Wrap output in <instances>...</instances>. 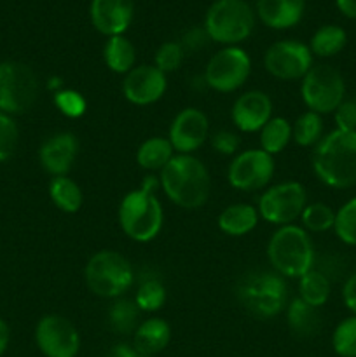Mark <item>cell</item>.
I'll return each instance as SVG.
<instances>
[{"mask_svg": "<svg viewBox=\"0 0 356 357\" xmlns=\"http://www.w3.org/2000/svg\"><path fill=\"white\" fill-rule=\"evenodd\" d=\"M300 96L314 114H334L346 100L344 77L335 66L327 63L313 65L300 84Z\"/></svg>", "mask_w": 356, "mask_h": 357, "instance_id": "8", "label": "cell"}, {"mask_svg": "<svg viewBox=\"0 0 356 357\" xmlns=\"http://www.w3.org/2000/svg\"><path fill=\"white\" fill-rule=\"evenodd\" d=\"M105 357H150L143 352H140L135 345H129V344H117L107 352Z\"/></svg>", "mask_w": 356, "mask_h": 357, "instance_id": "43", "label": "cell"}, {"mask_svg": "<svg viewBox=\"0 0 356 357\" xmlns=\"http://www.w3.org/2000/svg\"><path fill=\"white\" fill-rule=\"evenodd\" d=\"M40 91L37 75L20 61L0 63V112L21 115L35 105Z\"/></svg>", "mask_w": 356, "mask_h": 357, "instance_id": "9", "label": "cell"}, {"mask_svg": "<svg viewBox=\"0 0 356 357\" xmlns=\"http://www.w3.org/2000/svg\"><path fill=\"white\" fill-rule=\"evenodd\" d=\"M334 232L346 246L356 248V197L349 199L335 211Z\"/></svg>", "mask_w": 356, "mask_h": 357, "instance_id": "34", "label": "cell"}, {"mask_svg": "<svg viewBox=\"0 0 356 357\" xmlns=\"http://www.w3.org/2000/svg\"><path fill=\"white\" fill-rule=\"evenodd\" d=\"M230 117L241 132H260L272 119L271 98L264 91H246L234 101Z\"/></svg>", "mask_w": 356, "mask_h": 357, "instance_id": "18", "label": "cell"}, {"mask_svg": "<svg viewBox=\"0 0 356 357\" xmlns=\"http://www.w3.org/2000/svg\"><path fill=\"white\" fill-rule=\"evenodd\" d=\"M332 347L339 357H356V316L346 317L335 326Z\"/></svg>", "mask_w": 356, "mask_h": 357, "instance_id": "35", "label": "cell"}, {"mask_svg": "<svg viewBox=\"0 0 356 357\" xmlns=\"http://www.w3.org/2000/svg\"><path fill=\"white\" fill-rule=\"evenodd\" d=\"M49 197L56 208L63 213H77L82 208V188L68 176H54L49 183Z\"/></svg>", "mask_w": 356, "mask_h": 357, "instance_id": "27", "label": "cell"}, {"mask_svg": "<svg viewBox=\"0 0 356 357\" xmlns=\"http://www.w3.org/2000/svg\"><path fill=\"white\" fill-rule=\"evenodd\" d=\"M135 279L133 265L117 251H98L86 265L87 288L100 298H121L131 289Z\"/></svg>", "mask_w": 356, "mask_h": 357, "instance_id": "6", "label": "cell"}, {"mask_svg": "<svg viewBox=\"0 0 356 357\" xmlns=\"http://www.w3.org/2000/svg\"><path fill=\"white\" fill-rule=\"evenodd\" d=\"M209 135V121L199 108L187 107L177 114L170 126L168 139L173 145L175 152L192 153L205 145Z\"/></svg>", "mask_w": 356, "mask_h": 357, "instance_id": "16", "label": "cell"}, {"mask_svg": "<svg viewBox=\"0 0 356 357\" xmlns=\"http://www.w3.org/2000/svg\"><path fill=\"white\" fill-rule=\"evenodd\" d=\"M258 209L251 204L237 202L230 204L218 215V229L230 237H241L250 234L257 227Z\"/></svg>", "mask_w": 356, "mask_h": 357, "instance_id": "23", "label": "cell"}, {"mask_svg": "<svg viewBox=\"0 0 356 357\" xmlns=\"http://www.w3.org/2000/svg\"><path fill=\"white\" fill-rule=\"evenodd\" d=\"M313 171L318 180L335 190L356 185V131L334 129L314 146Z\"/></svg>", "mask_w": 356, "mask_h": 357, "instance_id": "1", "label": "cell"}, {"mask_svg": "<svg viewBox=\"0 0 356 357\" xmlns=\"http://www.w3.org/2000/svg\"><path fill=\"white\" fill-rule=\"evenodd\" d=\"M267 258L274 272L283 278L300 279L314 267L316 251L309 232L300 225L279 227L267 243Z\"/></svg>", "mask_w": 356, "mask_h": 357, "instance_id": "5", "label": "cell"}, {"mask_svg": "<svg viewBox=\"0 0 356 357\" xmlns=\"http://www.w3.org/2000/svg\"><path fill=\"white\" fill-rule=\"evenodd\" d=\"M20 139L17 124L10 115L0 112V162H6L14 153Z\"/></svg>", "mask_w": 356, "mask_h": 357, "instance_id": "38", "label": "cell"}, {"mask_svg": "<svg viewBox=\"0 0 356 357\" xmlns=\"http://www.w3.org/2000/svg\"><path fill=\"white\" fill-rule=\"evenodd\" d=\"M212 146L220 155H234L239 149V136L232 131H218L212 136Z\"/></svg>", "mask_w": 356, "mask_h": 357, "instance_id": "40", "label": "cell"}, {"mask_svg": "<svg viewBox=\"0 0 356 357\" xmlns=\"http://www.w3.org/2000/svg\"><path fill=\"white\" fill-rule=\"evenodd\" d=\"M209 40L208 33H206L205 28H192V30H188L187 33L184 35V38H181V47H184L185 52H195L199 51V49H202L206 45V42Z\"/></svg>", "mask_w": 356, "mask_h": 357, "instance_id": "41", "label": "cell"}, {"mask_svg": "<svg viewBox=\"0 0 356 357\" xmlns=\"http://www.w3.org/2000/svg\"><path fill=\"white\" fill-rule=\"evenodd\" d=\"M335 2H337L339 10H341L346 17L356 20V0H335Z\"/></svg>", "mask_w": 356, "mask_h": 357, "instance_id": "44", "label": "cell"}, {"mask_svg": "<svg viewBox=\"0 0 356 357\" xmlns=\"http://www.w3.org/2000/svg\"><path fill=\"white\" fill-rule=\"evenodd\" d=\"M306 9V0H257L255 14L265 26L286 30L300 23Z\"/></svg>", "mask_w": 356, "mask_h": 357, "instance_id": "20", "label": "cell"}, {"mask_svg": "<svg viewBox=\"0 0 356 357\" xmlns=\"http://www.w3.org/2000/svg\"><path fill=\"white\" fill-rule=\"evenodd\" d=\"M274 157L262 149H250L236 153L230 160L227 181L236 190L255 192L267 187L274 178Z\"/></svg>", "mask_w": 356, "mask_h": 357, "instance_id": "12", "label": "cell"}, {"mask_svg": "<svg viewBox=\"0 0 356 357\" xmlns=\"http://www.w3.org/2000/svg\"><path fill=\"white\" fill-rule=\"evenodd\" d=\"M300 222H302V229L306 232L321 234L327 230L334 229L335 223V211L325 202H311L304 208L302 215H300Z\"/></svg>", "mask_w": 356, "mask_h": 357, "instance_id": "33", "label": "cell"}, {"mask_svg": "<svg viewBox=\"0 0 356 357\" xmlns=\"http://www.w3.org/2000/svg\"><path fill=\"white\" fill-rule=\"evenodd\" d=\"M79 155V139L72 132H58L42 143L38 149V160L45 173L54 176H66Z\"/></svg>", "mask_w": 356, "mask_h": 357, "instance_id": "19", "label": "cell"}, {"mask_svg": "<svg viewBox=\"0 0 356 357\" xmlns=\"http://www.w3.org/2000/svg\"><path fill=\"white\" fill-rule=\"evenodd\" d=\"M156 190L157 178L147 176L138 190H131L121 201L119 225L131 241L150 243L163 229L164 211Z\"/></svg>", "mask_w": 356, "mask_h": 357, "instance_id": "3", "label": "cell"}, {"mask_svg": "<svg viewBox=\"0 0 356 357\" xmlns=\"http://www.w3.org/2000/svg\"><path fill=\"white\" fill-rule=\"evenodd\" d=\"M173 157V145L163 136H152L145 139L136 150V162L145 171H163Z\"/></svg>", "mask_w": 356, "mask_h": 357, "instance_id": "25", "label": "cell"}, {"mask_svg": "<svg viewBox=\"0 0 356 357\" xmlns=\"http://www.w3.org/2000/svg\"><path fill=\"white\" fill-rule=\"evenodd\" d=\"M307 206L306 187L299 181H283L267 188L258 199V215L271 225H292Z\"/></svg>", "mask_w": 356, "mask_h": 357, "instance_id": "11", "label": "cell"}, {"mask_svg": "<svg viewBox=\"0 0 356 357\" xmlns=\"http://www.w3.org/2000/svg\"><path fill=\"white\" fill-rule=\"evenodd\" d=\"M330 293L332 281L318 268H311L299 279V298L316 309H321L328 302Z\"/></svg>", "mask_w": 356, "mask_h": 357, "instance_id": "28", "label": "cell"}, {"mask_svg": "<svg viewBox=\"0 0 356 357\" xmlns=\"http://www.w3.org/2000/svg\"><path fill=\"white\" fill-rule=\"evenodd\" d=\"M323 119L320 114L307 110L299 115L292 126V139L299 146H316L323 138Z\"/></svg>", "mask_w": 356, "mask_h": 357, "instance_id": "32", "label": "cell"}, {"mask_svg": "<svg viewBox=\"0 0 356 357\" xmlns=\"http://www.w3.org/2000/svg\"><path fill=\"white\" fill-rule=\"evenodd\" d=\"M237 302L257 319L279 316L288 305V286L274 271H251L236 284Z\"/></svg>", "mask_w": 356, "mask_h": 357, "instance_id": "4", "label": "cell"}, {"mask_svg": "<svg viewBox=\"0 0 356 357\" xmlns=\"http://www.w3.org/2000/svg\"><path fill=\"white\" fill-rule=\"evenodd\" d=\"M251 73V59L237 45L220 49L212 56L205 70V84L216 93H234L244 86Z\"/></svg>", "mask_w": 356, "mask_h": 357, "instance_id": "10", "label": "cell"}, {"mask_svg": "<svg viewBox=\"0 0 356 357\" xmlns=\"http://www.w3.org/2000/svg\"><path fill=\"white\" fill-rule=\"evenodd\" d=\"M35 344L45 357H77L80 335L66 317L47 314L35 326Z\"/></svg>", "mask_w": 356, "mask_h": 357, "instance_id": "14", "label": "cell"}, {"mask_svg": "<svg viewBox=\"0 0 356 357\" xmlns=\"http://www.w3.org/2000/svg\"><path fill=\"white\" fill-rule=\"evenodd\" d=\"M103 61L108 66V70L126 75L135 68L136 47L124 35L108 37L103 45Z\"/></svg>", "mask_w": 356, "mask_h": 357, "instance_id": "24", "label": "cell"}, {"mask_svg": "<svg viewBox=\"0 0 356 357\" xmlns=\"http://www.w3.org/2000/svg\"><path fill=\"white\" fill-rule=\"evenodd\" d=\"M185 58V51L181 47L180 42H164L159 45V49L156 51V66L163 73H171L177 72L181 66V61Z\"/></svg>", "mask_w": 356, "mask_h": 357, "instance_id": "37", "label": "cell"}, {"mask_svg": "<svg viewBox=\"0 0 356 357\" xmlns=\"http://www.w3.org/2000/svg\"><path fill=\"white\" fill-rule=\"evenodd\" d=\"M337 129L342 131H356V96L346 98L341 107L334 112Z\"/></svg>", "mask_w": 356, "mask_h": 357, "instance_id": "39", "label": "cell"}, {"mask_svg": "<svg viewBox=\"0 0 356 357\" xmlns=\"http://www.w3.org/2000/svg\"><path fill=\"white\" fill-rule=\"evenodd\" d=\"M159 180L166 197L181 209L202 208L209 197V173L192 153H177L161 171Z\"/></svg>", "mask_w": 356, "mask_h": 357, "instance_id": "2", "label": "cell"}, {"mask_svg": "<svg viewBox=\"0 0 356 357\" xmlns=\"http://www.w3.org/2000/svg\"><path fill=\"white\" fill-rule=\"evenodd\" d=\"M346 44H348V33L344 28L337 24H325L314 31L309 49L320 58H334L346 47Z\"/></svg>", "mask_w": 356, "mask_h": 357, "instance_id": "29", "label": "cell"}, {"mask_svg": "<svg viewBox=\"0 0 356 357\" xmlns=\"http://www.w3.org/2000/svg\"><path fill=\"white\" fill-rule=\"evenodd\" d=\"M135 302L142 312H157L163 309L166 302V288L161 278L154 274H143L142 278H138Z\"/></svg>", "mask_w": 356, "mask_h": 357, "instance_id": "30", "label": "cell"}, {"mask_svg": "<svg viewBox=\"0 0 356 357\" xmlns=\"http://www.w3.org/2000/svg\"><path fill=\"white\" fill-rule=\"evenodd\" d=\"M142 310L135 300L121 296L115 298L108 309V326L117 335H131L142 323Z\"/></svg>", "mask_w": 356, "mask_h": 357, "instance_id": "26", "label": "cell"}, {"mask_svg": "<svg viewBox=\"0 0 356 357\" xmlns=\"http://www.w3.org/2000/svg\"><path fill=\"white\" fill-rule=\"evenodd\" d=\"M342 302H344L346 309L353 316H356V272L349 275L342 286Z\"/></svg>", "mask_w": 356, "mask_h": 357, "instance_id": "42", "label": "cell"}, {"mask_svg": "<svg viewBox=\"0 0 356 357\" xmlns=\"http://www.w3.org/2000/svg\"><path fill=\"white\" fill-rule=\"evenodd\" d=\"M54 105L65 117L79 119L86 114V98L75 89H59L54 93Z\"/></svg>", "mask_w": 356, "mask_h": 357, "instance_id": "36", "label": "cell"}, {"mask_svg": "<svg viewBox=\"0 0 356 357\" xmlns=\"http://www.w3.org/2000/svg\"><path fill=\"white\" fill-rule=\"evenodd\" d=\"M135 16V0H91L89 17L105 37L124 35Z\"/></svg>", "mask_w": 356, "mask_h": 357, "instance_id": "17", "label": "cell"}, {"mask_svg": "<svg viewBox=\"0 0 356 357\" xmlns=\"http://www.w3.org/2000/svg\"><path fill=\"white\" fill-rule=\"evenodd\" d=\"M286 324L290 331L299 338L316 337L323 326V317H321L320 309L309 305L299 296L288 302L286 305Z\"/></svg>", "mask_w": 356, "mask_h": 357, "instance_id": "21", "label": "cell"}, {"mask_svg": "<svg viewBox=\"0 0 356 357\" xmlns=\"http://www.w3.org/2000/svg\"><path fill=\"white\" fill-rule=\"evenodd\" d=\"M9 340H10L9 326H7L6 321L0 317V356H2L3 352L7 351V347H9Z\"/></svg>", "mask_w": 356, "mask_h": 357, "instance_id": "45", "label": "cell"}, {"mask_svg": "<svg viewBox=\"0 0 356 357\" xmlns=\"http://www.w3.org/2000/svg\"><path fill=\"white\" fill-rule=\"evenodd\" d=\"M264 66L279 80H302L313 68V52L304 42L279 40L265 51Z\"/></svg>", "mask_w": 356, "mask_h": 357, "instance_id": "13", "label": "cell"}, {"mask_svg": "<svg viewBox=\"0 0 356 357\" xmlns=\"http://www.w3.org/2000/svg\"><path fill=\"white\" fill-rule=\"evenodd\" d=\"M255 28V10L246 0H215L205 17L209 40L225 47L246 40Z\"/></svg>", "mask_w": 356, "mask_h": 357, "instance_id": "7", "label": "cell"}, {"mask_svg": "<svg viewBox=\"0 0 356 357\" xmlns=\"http://www.w3.org/2000/svg\"><path fill=\"white\" fill-rule=\"evenodd\" d=\"M133 335H135L133 345L143 354L154 357L163 352L170 344L171 328L161 317H150V319L142 321Z\"/></svg>", "mask_w": 356, "mask_h": 357, "instance_id": "22", "label": "cell"}, {"mask_svg": "<svg viewBox=\"0 0 356 357\" xmlns=\"http://www.w3.org/2000/svg\"><path fill=\"white\" fill-rule=\"evenodd\" d=\"M168 89L166 73L161 72L156 65L135 66L126 73L122 80V94L129 103L136 107H147L164 96Z\"/></svg>", "mask_w": 356, "mask_h": 357, "instance_id": "15", "label": "cell"}, {"mask_svg": "<svg viewBox=\"0 0 356 357\" xmlns=\"http://www.w3.org/2000/svg\"><path fill=\"white\" fill-rule=\"evenodd\" d=\"M292 139V124L285 117H272L260 129V149L269 155H278Z\"/></svg>", "mask_w": 356, "mask_h": 357, "instance_id": "31", "label": "cell"}]
</instances>
